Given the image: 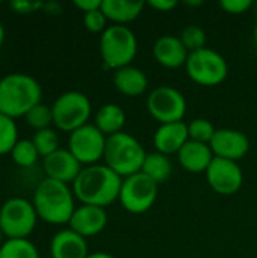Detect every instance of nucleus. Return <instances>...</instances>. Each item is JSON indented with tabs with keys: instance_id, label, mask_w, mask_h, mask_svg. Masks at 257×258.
Masks as SVG:
<instances>
[{
	"instance_id": "obj_1",
	"label": "nucleus",
	"mask_w": 257,
	"mask_h": 258,
	"mask_svg": "<svg viewBox=\"0 0 257 258\" xmlns=\"http://www.w3.org/2000/svg\"><path fill=\"white\" fill-rule=\"evenodd\" d=\"M123 178L106 165L85 166L71 184L76 200L85 206L106 209L120 198Z\"/></svg>"
},
{
	"instance_id": "obj_2",
	"label": "nucleus",
	"mask_w": 257,
	"mask_h": 258,
	"mask_svg": "<svg viewBox=\"0 0 257 258\" xmlns=\"http://www.w3.org/2000/svg\"><path fill=\"white\" fill-rule=\"evenodd\" d=\"M74 198L70 184L44 178L33 192L32 204L39 219L52 225H64L70 222L76 210Z\"/></svg>"
},
{
	"instance_id": "obj_3",
	"label": "nucleus",
	"mask_w": 257,
	"mask_h": 258,
	"mask_svg": "<svg viewBox=\"0 0 257 258\" xmlns=\"http://www.w3.org/2000/svg\"><path fill=\"white\" fill-rule=\"evenodd\" d=\"M42 88L26 73H11L0 79V113L20 118L41 103Z\"/></svg>"
},
{
	"instance_id": "obj_4",
	"label": "nucleus",
	"mask_w": 257,
	"mask_h": 258,
	"mask_svg": "<svg viewBox=\"0 0 257 258\" xmlns=\"http://www.w3.org/2000/svg\"><path fill=\"white\" fill-rule=\"evenodd\" d=\"M145 156L147 153L141 142L126 132L108 136L106 139L103 156L105 165L121 178L141 172Z\"/></svg>"
},
{
	"instance_id": "obj_5",
	"label": "nucleus",
	"mask_w": 257,
	"mask_h": 258,
	"mask_svg": "<svg viewBox=\"0 0 257 258\" xmlns=\"http://www.w3.org/2000/svg\"><path fill=\"white\" fill-rule=\"evenodd\" d=\"M98 47L105 67L117 71L132 63L138 53V39L130 27L111 24L100 35Z\"/></svg>"
},
{
	"instance_id": "obj_6",
	"label": "nucleus",
	"mask_w": 257,
	"mask_h": 258,
	"mask_svg": "<svg viewBox=\"0 0 257 258\" xmlns=\"http://www.w3.org/2000/svg\"><path fill=\"white\" fill-rule=\"evenodd\" d=\"M38 219L32 201L21 197H12L0 207V231L6 239H27Z\"/></svg>"
},
{
	"instance_id": "obj_7",
	"label": "nucleus",
	"mask_w": 257,
	"mask_h": 258,
	"mask_svg": "<svg viewBox=\"0 0 257 258\" xmlns=\"http://www.w3.org/2000/svg\"><path fill=\"white\" fill-rule=\"evenodd\" d=\"M91 101L80 91H67L61 94L52 104L53 124L56 128L73 133L88 124L91 116Z\"/></svg>"
},
{
	"instance_id": "obj_8",
	"label": "nucleus",
	"mask_w": 257,
	"mask_h": 258,
	"mask_svg": "<svg viewBox=\"0 0 257 258\" xmlns=\"http://www.w3.org/2000/svg\"><path fill=\"white\" fill-rule=\"evenodd\" d=\"M185 68L189 79L200 86L221 85L229 74V65L224 56L208 47L189 53Z\"/></svg>"
},
{
	"instance_id": "obj_9",
	"label": "nucleus",
	"mask_w": 257,
	"mask_h": 258,
	"mask_svg": "<svg viewBox=\"0 0 257 258\" xmlns=\"http://www.w3.org/2000/svg\"><path fill=\"white\" fill-rule=\"evenodd\" d=\"M158 187L151 178L138 172L135 175L123 178L120 190V203L132 215H142L148 212L158 200Z\"/></svg>"
},
{
	"instance_id": "obj_10",
	"label": "nucleus",
	"mask_w": 257,
	"mask_h": 258,
	"mask_svg": "<svg viewBox=\"0 0 257 258\" xmlns=\"http://www.w3.org/2000/svg\"><path fill=\"white\" fill-rule=\"evenodd\" d=\"M186 107L183 94L167 85L155 88L147 97V110L159 125L183 121Z\"/></svg>"
},
{
	"instance_id": "obj_11",
	"label": "nucleus",
	"mask_w": 257,
	"mask_h": 258,
	"mask_svg": "<svg viewBox=\"0 0 257 258\" xmlns=\"http://www.w3.org/2000/svg\"><path fill=\"white\" fill-rule=\"evenodd\" d=\"M106 139L108 136H105L94 124H86L70 133L68 151L80 162V165H97L105 156Z\"/></svg>"
},
{
	"instance_id": "obj_12",
	"label": "nucleus",
	"mask_w": 257,
	"mask_h": 258,
	"mask_svg": "<svg viewBox=\"0 0 257 258\" xmlns=\"http://www.w3.org/2000/svg\"><path fill=\"white\" fill-rule=\"evenodd\" d=\"M206 180L214 192L223 197H230L242 187L244 172L238 162L215 157L206 171Z\"/></svg>"
},
{
	"instance_id": "obj_13",
	"label": "nucleus",
	"mask_w": 257,
	"mask_h": 258,
	"mask_svg": "<svg viewBox=\"0 0 257 258\" xmlns=\"http://www.w3.org/2000/svg\"><path fill=\"white\" fill-rule=\"evenodd\" d=\"M209 145L215 157L232 162H239L250 151L247 135L233 128H218Z\"/></svg>"
},
{
	"instance_id": "obj_14",
	"label": "nucleus",
	"mask_w": 257,
	"mask_h": 258,
	"mask_svg": "<svg viewBox=\"0 0 257 258\" xmlns=\"http://www.w3.org/2000/svg\"><path fill=\"white\" fill-rule=\"evenodd\" d=\"M42 168L45 172V178H52L65 184H73L83 169L80 162L68 151V148H59L53 154L44 157Z\"/></svg>"
},
{
	"instance_id": "obj_15",
	"label": "nucleus",
	"mask_w": 257,
	"mask_h": 258,
	"mask_svg": "<svg viewBox=\"0 0 257 258\" xmlns=\"http://www.w3.org/2000/svg\"><path fill=\"white\" fill-rule=\"evenodd\" d=\"M108 225V213L103 207L85 206L76 207L68 227L82 237H94L100 234Z\"/></svg>"
},
{
	"instance_id": "obj_16",
	"label": "nucleus",
	"mask_w": 257,
	"mask_h": 258,
	"mask_svg": "<svg viewBox=\"0 0 257 258\" xmlns=\"http://www.w3.org/2000/svg\"><path fill=\"white\" fill-rule=\"evenodd\" d=\"M188 56L189 53L182 44L179 36L162 35L153 44V57L159 65L165 68L176 70V68L185 67Z\"/></svg>"
},
{
	"instance_id": "obj_17",
	"label": "nucleus",
	"mask_w": 257,
	"mask_h": 258,
	"mask_svg": "<svg viewBox=\"0 0 257 258\" xmlns=\"http://www.w3.org/2000/svg\"><path fill=\"white\" fill-rule=\"evenodd\" d=\"M188 141H189L188 124H185L183 121L161 124L153 135V145L156 151L168 157L171 154H177Z\"/></svg>"
},
{
	"instance_id": "obj_18",
	"label": "nucleus",
	"mask_w": 257,
	"mask_h": 258,
	"mask_svg": "<svg viewBox=\"0 0 257 258\" xmlns=\"http://www.w3.org/2000/svg\"><path fill=\"white\" fill-rule=\"evenodd\" d=\"M52 258H86L88 243L86 239L73 230H61L50 240Z\"/></svg>"
},
{
	"instance_id": "obj_19",
	"label": "nucleus",
	"mask_w": 257,
	"mask_h": 258,
	"mask_svg": "<svg viewBox=\"0 0 257 258\" xmlns=\"http://www.w3.org/2000/svg\"><path fill=\"white\" fill-rule=\"evenodd\" d=\"M214 159L215 156L211 150V145L194 141H188L177 153V160L180 166L191 174H206Z\"/></svg>"
},
{
	"instance_id": "obj_20",
	"label": "nucleus",
	"mask_w": 257,
	"mask_h": 258,
	"mask_svg": "<svg viewBox=\"0 0 257 258\" xmlns=\"http://www.w3.org/2000/svg\"><path fill=\"white\" fill-rule=\"evenodd\" d=\"M112 82L117 91L127 97H138L142 95L148 86V79L145 73L136 67L127 65L123 67L112 74Z\"/></svg>"
},
{
	"instance_id": "obj_21",
	"label": "nucleus",
	"mask_w": 257,
	"mask_h": 258,
	"mask_svg": "<svg viewBox=\"0 0 257 258\" xmlns=\"http://www.w3.org/2000/svg\"><path fill=\"white\" fill-rule=\"evenodd\" d=\"M144 2H130V0H103L101 11L109 21L114 24L126 26L136 20L144 11Z\"/></svg>"
},
{
	"instance_id": "obj_22",
	"label": "nucleus",
	"mask_w": 257,
	"mask_h": 258,
	"mask_svg": "<svg viewBox=\"0 0 257 258\" xmlns=\"http://www.w3.org/2000/svg\"><path fill=\"white\" fill-rule=\"evenodd\" d=\"M126 124V112L121 109V106L115 103L103 104L98 112L95 113V122L94 125L105 135L112 136L123 132V127Z\"/></svg>"
},
{
	"instance_id": "obj_23",
	"label": "nucleus",
	"mask_w": 257,
	"mask_h": 258,
	"mask_svg": "<svg viewBox=\"0 0 257 258\" xmlns=\"http://www.w3.org/2000/svg\"><path fill=\"white\" fill-rule=\"evenodd\" d=\"M141 172L145 174L148 178H151L156 184H161L167 181L173 174V163L168 156L153 151L145 156Z\"/></svg>"
},
{
	"instance_id": "obj_24",
	"label": "nucleus",
	"mask_w": 257,
	"mask_h": 258,
	"mask_svg": "<svg viewBox=\"0 0 257 258\" xmlns=\"http://www.w3.org/2000/svg\"><path fill=\"white\" fill-rule=\"evenodd\" d=\"M0 258H39V252L29 239H6L0 246Z\"/></svg>"
},
{
	"instance_id": "obj_25",
	"label": "nucleus",
	"mask_w": 257,
	"mask_h": 258,
	"mask_svg": "<svg viewBox=\"0 0 257 258\" xmlns=\"http://www.w3.org/2000/svg\"><path fill=\"white\" fill-rule=\"evenodd\" d=\"M18 141L20 139L15 119L0 113V156L11 154Z\"/></svg>"
},
{
	"instance_id": "obj_26",
	"label": "nucleus",
	"mask_w": 257,
	"mask_h": 258,
	"mask_svg": "<svg viewBox=\"0 0 257 258\" xmlns=\"http://www.w3.org/2000/svg\"><path fill=\"white\" fill-rule=\"evenodd\" d=\"M11 157L15 165H18L21 168H30L38 162L39 154H38L32 139H20L17 142V145L14 147V150L11 151Z\"/></svg>"
},
{
	"instance_id": "obj_27",
	"label": "nucleus",
	"mask_w": 257,
	"mask_h": 258,
	"mask_svg": "<svg viewBox=\"0 0 257 258\" xmlns=\"http://www.w3.org/2000/svg\"><path fill=\"white\" fill-rule=\"evenodd\" d=\"M32 142L35 145L39 157H42V159L59 150V138L53 128H44V130L35 132Z\"/></svg>"
},
{
	"instance_id": "obj_28",
	"label": "nucleus",
	"mask_w": 257,
	"mask_h": 258,
	"mask_svg": "<svg viewBox=\"0 0 257 258\" xmlns=\"http://www.w3.org/2000/svg\"><path fill=\"white\" fill-rule=\"evenodd\" d=\"M24 119H26V124L29 127H32L35 132H39V130H44V128H50V125L53 124L52 106L39 103V104L32 107L24 115Z\"/></svg>"
},
{
	"instance_id": "obj_29",
	"label": "nucleus",
	"mask_w": 257,
	"mask_h": 258,
	"mask_svg": "<svg viewBox=\"0 0 257 258\" xmlns=\"http://www.w3.org/2000/svg\"><path fill=\"white\" fill-rule=\"evenodd\" d=\"M182 44L188 50V53L198 51L201 48H206V32L198 24H189L186 26L180 35H179Z\"/></svg>"
},
{
	"instance_id": "obj_30",
	"label": "nucleus",
	"mask_w": 257,
	"mask_h": 258,
	"mask_svg": "<svg viewBox=\"0 0 257 258\" xmlns=\"http://www.w3.org/2000/svg\"><path fill=\"white\" fill-rule=\"evenodd\" d=\"M217 128L209 119L204 118H195L188 124V135L189 141L200 142V144H211Z\"/></svg>"
},
{
	"instance_id": "obj_31",
	"label": "nucleus",
	"mask_w": 257,
	"mask_h": 258,
	"mask_svg": "<svg viewBox=\"0 0 257 258\" xmlns=\"http://www.w3.org/2000/svg\"><path fill=\"white\" fill-rule=\"evenodd\" d=\"M108 18L103 14L101 8L86 12L83 14V26L86 30H89L91 33H103L109 26H108Z\"/></svg>"
},
{
	"instance_id": "obj_32",
	"label": "nucleus",
	"mask_w": 257,
	"mask_h": 258,
	"mask_svg": "<svg viewBox=\"0 0 257 258\" xmlns=\"http://www.w3.org/2000/svg\"><path fill=\"white\" fill-rule=\"evenodd\" d=\"M220 6L232 15H241L244 12H247L248 9H251L254 6V3L251 0H223L220 3Z\"/></svg>"
},
{
	"instance_id": "obj_33",
	"label": "nucleus",
	"mask_w": 257,
	"mask_h": 258,
	"mask_svg": "<svg viewBox=\"0 0 257 258\" xmlns=\"http://www.w3.org/2000/svg\"><path fill=\"white\" fill-rule=\"evenodd\" d=\"M9 6L12 8L14 12L17 14H32L38 9H44V3L42 2H30V0H14L9 3Z\"/></svg>"
},
{
	"instance_id": "obj_34",
	"label": "nucleus",
	"mask_w": 257,
	"mask_h": 258,
	"mask_svg": "<svg viewBox=\"0 0 257 258\" xmlns=\"http://www.w3.org/2000/svg\"><path fill=\"white\" fill-rule=\"evenodd\" d=\"M101 3H103V0H74V6L77 9H80L83 14L100 9Z\"/></svg>"
},
{
	"instance_id": "obj_35",
	"label": "nucleus",
	"mask_w": 257,
	"mask_h": 258,
	"mask_svg": "<svg viewBox=\"0 0 257 258\" xmlns=\"http://www.w3.org/2000/svg\"><path fill=\"white\" fill-rule=\"evenodd\" d=\"M148 6H151L155 11H159V12H170L177 6V2L176 0H150Z\"/></svg>"
},
{
	"instance_id": "obj_36",
	"label": "nucleus",
	"mask_w": 257,
	"mask_h": 258,
	"mask_svg": "<svg viewBox=\"0 0 257 258\" xmlns=\"http://www.w3.org/2000/svg\"><path fill=\"white\" fill-rule=\"evenodd\" d=\"M44 11H47L48 14H59L61 12V5L55 3V2L44 3Z\"/></svg>"
},
{
	"instance_id": "obj_37",
	"label": "nucleus",
	"mask_w": 257,
	"mask_h": 258,
	"mask_svg": "<svg viewBox=\"0 0 257 258\" xmlns=\"http://www.w3.org/2000/svg\"><path fill=\"white\" fill-rule=\"evenodd\" d=\"M86 258H115L112 257L111 254H108V252H92V254H89Z\"/></svg>"
},
{
	"instance_id": "obj_38",
	"label": "nucleus",
	"mask_w": 257,
	"mask_h": 258,
	"mask_svg": "<svg viewBox=\"0 0 257 258\" xmlns=\"http://www.w3.org/2000/svg\"><path fill=\"white\" fill-rule=\"evenodd\" d=\"M3 41H5V27L0 21V47L3 45Z\"/></svg>"
},
{
	"instance_id": "obj_39",
	"label": "nucleus",
	"mask_w": 257,
	"mask_h": 258,
	"mask_svg": "<svg viewBox=\"0 0 257 258\" xmlns=\"http://www.w3.org/2000/svg\"><path fill=\"white\" fill-rule=\"evenodd\" d=\"M186 5H189V6H201L203 2L201 0H198V2H186Z\"/></svg>"
},
{
	"instance_id": "obj_40",
	"label": "nucleus",
	"mask_w": 257,
	"mask_h": 258,
	"mask_svg": "<svg viewBox=\"0 0 257 258\" xmlns=\"http://www.w3.org/2000/svg\"><path fill=\"white\" fill-rule=\"evenodd\" d=\"M253 38H254V42L257 44V24L256 27H254V30H253Z\"/></svg>"
},
{
	"instance_id": "obj_41",
	"label": "nucleus",
	"mask_w": 257,
	"mask_h": 258,
	"mask_svg": "<svg viewBox=\"0 0 257 258\" xmlns=\"http://www.w3.org/2000/svg\"><path fill=\"white\" fill-rule=\"evenodd\" d=\"M3 239H5V236H3V233L0 231V246H2V245H3V242H5Z\"/></svg>"
},
{
	"instance_id": "obj_42",
	"label": "nucleus",
	"mask_w": 257,
	"mask_h": 258,
	"mask_svg": "<svg viewBox=\"0 0 257 258\" xmlns=\"http://www.w3.org/2000/svg\"><path fill=\"white\" fill-rule=\"evenodd\" d=\"M256 8H257V3H256Z\"/></svg>"
},
{
	"instance_id": "obj_43",
	"label": "nucleus",
	"mask_w": 257,
	"mask_h": 258,
	"mask_svg": "<svg viewBox=\"0 0 257 258\" xmlns=\"http://www.w3.org/2000/svg\"><path fill=\"white\" fill-rule=\"evenodd\" d=\"M0 3H2V2H0Z\"/></svg>"
}]
</instances>
